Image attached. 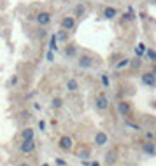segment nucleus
I'll return each instance as SVG.
<instances>
[{
  "label": "nucleus",
  "mask_w": 156,
  "mask_h": 166,
  "mask_svg": "<svg viewBox=\"0 0 156 166\" xmlns=\"http://www.w3.org/2000/svg\"><path fill=\"white\" fill-rule=\"evenodd\" d=\"M142 82L149 86V88H156V75L154 72H146V74H142Z\"/></svg>",
  "instance_id": "obj_1"
},
{
  "label": "nucleus",
  "mask_w": 156,
  "mask_h": 166,
  "mask_svg": "<svg viewBox=\"0 0 156 166\" xmlns=\"http://www.w3.org/2000/svg\"><path fill=\"white\" fill-rule=\"evenodd\" d=\"M35 150V142H34V138H28V140H23L21 144V152L23 154H30Z\"/></svg>",
  "instance_id": "obj_2"
},
{
  "label": "nucleus",
  "mask_w": 156,
  "mask_h": 166,
  "mask_svg": "<svg viewBox=\"0 0 156 166\" xmlns=\"http://www.w3.org/2000/svg\"><path fill=\"white\" fill-rule=\"evenodd\" d=\"M58 145H60L62 150H70L72 147H74V142H72L70 137H62L60 142H58Z\"/></svg>",
  "instance_id": "obj_3"
},
{
  "label": "nucleus",
  "mask_w": 156,
  "mask_h": 166,
  "mask_svg": "<svg viewBox=\"0 0 156 166\" xmlns=\"http://www.w3.org/2000/svg\"><path fill=\"white\" fill-rule=\"evenodd\" d=\"M74 26H76V18L67 16V18H63V19H62V28H65V30H69V32H70Z\"/></svg>",
  "instance_id": "obj_4"
},
{
  "label": "nucleus",
  "mask_w": 156,
  "mask_h": 166,
  "mask_svg": "<svg viewBox=\"0 0 156 166\" xmlns=\"http://www.w3.org/2000/svg\"><path fill=\"white\" fill-rule=\"evenodd\" d=\"M142 150L146 154H149V156H154L156 154V145L153 144V142H144L142 144Z\"/></svg>",
  "instance_id": "obj_5"
},
{
  "label": "nucleus",
  "mask_w": 156,
  "mask_h": 166,
  "mask_svg": "<svg viewBox=\"0 0 156 166\" xmlns=\"http://www.w3.org/2000/svg\"><path fill=\"white\" fill-rule=\"evenodd\" d=\"M95 105H97V109H98V110H105L107 107H109V100H107V98L104 96V95H100V96L97 98Z\"/></svg>",
  "instance_id": "obj_6"
},
{
  "label": "nucleus",
  "mask_w": 156,
  "mask_h": 166,
  "mask_svg": "<svg viewBox=\"0 0 156 166\" xmlns=\"http://www.w3.org/2000/svg\"><path fill=\"white\" fill-rule=\"evenodd\" d=\"M49 21H51L49 12H39V16H37V23H39L41 26H46Z\"/></svg>",
  "instance_id": "obj_7"
},
{
  "label": "nucleus",
  "mask_w": 156,
  "mask_h": 166,
  "mask_svg": "<svg viewBox=\"0 0 156 166\" xmlns=\"http://www.w3.org/2000/svg\"><path fill=\"white\" fill-rule=\"evenodd\" d=\"M95 144L97 145H100V147H104L107 144V135L104 131H98L97 135H95Z\"/></svg>",
  "instance_id": "obj_8"
},
{
  "label": "nucleus",
  "mask_w": 156,
  "mask_h": 166,
  "mask_svg": "<svg viewBox=\"0 0 156 166\" xmlns=\"http://www.w3.org/2000/svg\"><path fill=\"white\" fill-rule=\"evenodd\" d=\"M118 110H119L121 116H128V114H130V110H132V107H130V103H128V102H119V105H118Z\"/></svg>",
  "instance_id": "obj_9"
},
{
  "label": "nucleus",
  "mask_w": 156,
  "mask_h": 166,
  "mask_svg": "<svg viewBox=\"0 0 156 166\" xmlns=\"http://www.w3.org/2000/svg\"><path fill=\"white\" fill-rule=\"evenodd\" d=\"M91 65H93V60L90 56H81V58H79V67H81V68H90Z\"/></svg>",
  "instance_id": "obj_10"
},
{
  "label": "nucleus",
  "mask_w": 156,
  "mask_h": 166,
  "mask_svg": "<svg viewBox=\"0 0 156 166\" xmlns=\"http://www.w3.org/2000/svg\"><path fill=\"white\" fill-rule=\"evenodd\" d=\"M116 14H118V11H116V9H112V7H107L105 11H104V18H107V19H112V18H116Z\"/></svg>",
  "instance_id": "obj_11"
},
{
  "label": "nucleus",
  "mask_w": 156,
  "mask_h": 166,
  "mask_svg": "<svg viewBox=\"0 0 156 166\" xmlns=\"http://www.w3.org/2000/svg\"><path fill=\"white\" fill-rule=\"evenodd\" d=\"M77 88H79V84L76 79H69L67 81V89L69 91H77Z\"/></svg>",
  "instance_id": "obj_12"
},
{
  "label": "nucleus",
  "mask_w": 156,
  "mask_h": 166,
  "mask_svg": "<svg viewBox=\"0 0 156 166\" xmlns=\"http://www.w3.org/2000/svg\"><path fill=\"white\" fill-rule=\"evenodd\" d=\"M56 37H58V40H69V30H65V28H62L60 32L56 33Z\"/></svg>",
  "instance_id": "obj_13"
},
{
  "label": "nucleus",
  "mask_w": 156,
  "mask_h": 166,
  "mask_svg": "<svg viewBox=\"0 0 156 166\" xmlns=\"http://www.w3.org/2000/svg\"><path fill=\"white\" fill-rule=\"evenodd\" d=\"M56 42H58V37L56 35H51V40H49V51H56Z\"/></svg>",
  "instance_id": "obj_14"
},
{
  "label": "nucleus",
  "mask_w": 156,
  "mask_h": 166,
  "mask_svg": "<svg viewBox=\"0 0 156 166\" xmlns=\"http://www.w3.org/2000/svg\"><path fill=\"white\" fill-rule=\"evenodd\" d=\"M21 137H23V140H28V138H34V131L30 130V128H27V130H23V133H21Z\"/></svg>",
  "instance_id": "obj_15"
},
{
  "label": "nucleus",
  "mask_w": 156,
  "mask_h": 166,
  "mask_svg": "<svg viewBox=\"0 0 156 166\" xmlns=\"http://www.w3.org/2000/svg\"><path fill=\"white\" fill-rule=\"evenodd\" d=\"M76 53H77V51H76V47H74V46H69V47L65 49V54L69 56V58H74V56H76Z\"/></svg>",
  "instance_id": "obj_16"
},
{
  "label": "nucleus",
  "mask_w": 156,
  "mask_h": 166,
  "mask_svg": "<svg viewBox=\"0 0 156 166\" xmlns=\"http://www.w3.org/2000/svg\"><path fill=\"white\" fill-rule=\"evenodd\" d=\"M144 51H146V46H144V44H139V46L135 47V54H137L139 58H140V56L144 54Z\"/></svg>",
  "instance_id": "obj_17"
},
{
  "label": "nucleus",
  "mask_w": 156,
  "mask_h": 166,
  "mask_svg": "<svg viewBox=\"0 0 156 166\" xmlns=\"http://www.w3.org/2000/svg\"><path fill=\"white\" fill-rule=\"evenodd\" d=\"M62 105H63V102H62V98H55V100H53V107H55V109H60Z\"/></svg>",
  "instance_id": "obj_18"
},
{
  "label": "nucleus",
  "mask_w": 156,
  "mask_h": 166,
  "mask_svg": "<svg viewBox=\"0 0 156 166\" xmlns=\"http://www.w3.org/2000/svg\"><path fill=\"white\" fill-rule=\"evenodd\" d=\"M147 58L151 60V61H156V51L149 49V51H147Z\"/></svg>",
  "instance_id": "obj_19"
},
{
  "label": "nucleus",
  "mask_w": 156,
  "mask_h": 166,
  "mask_svg": "<svg viewBox=\"0 0 156 166\" xmlns=\"http://www.w3.org/2000/svg\"><path fill=\"white\" fill-rule=\"evenodd\" d=\"M84 12H86L84 5H77V7H76V14H77V16H83Z\"/></svg>",
  "instance_id": "obj_20"
},
{
  "label": "nucleus",
  "mask_w": 156,
  "mask_h": 166,
  "mask_svg": "<svg viewBox=\"0 0 156 166\" xmlns=\"http://www.w3.org/2000/svg\"><path fill=\"white\" fill-rule=\"evenodd\" d=\"M128 65H130V60H126V58H125L123 61L118 63V68H123V67H128Z\"/></svg>",
  "instance_id": "obj_21"
},
{
  "label": "nucleus",
  "mask_w": 156,
  "mask_h": 166,
  "mask_svg": "<svg viewBox=\"0 0 156 166\" xmlns=\"http://www.w3.org/2000/svg\"><path fill=\"white\" fill-rule=\"evenodd\" d=\"M114 157H116V154L109 152V154H107V163H114Z\"/></svg>",
  "instance_id": "obj_22"
},
{
  "label": "nucleus",
  "mask_w": 156,
  "mask_h": 166,
  "mask_svg": "<svg viewBox=\"0 0 156 166\" xmlns=\"http://www.w3.org/2000/svg\"><path fill=\"white\" fill-rule=\"evenodd\" d=\"M125 124H126V126H130L132 130H140V128H139V126H137V124H133V123H128V121H126V123H125Z\"/></svg>",
  "instance_id": "obj_23"
},
{
  "label": "nucleus",
  "mask_w": 156,
  "mask_h": 166,
  "mask_svg": "<svg viewBox=\"0 0 156 166\" xmlns=\"http://www.w3.org/2000/svg\"><path fill=\"white\" fill-rule=\"evenodd\" d=\"M102 82H104V86L107 88V86H109V77H107V75H102Z\"/></svg>",
  "instance_id": "obj_24"
},
{
  "label": "nucleus",
  "mask_w": 156,
  "mask_h": 166,
  "mask_svg": "<svg viewBox=\"0 0 156 166\" xmlns=\"http://www.w3.org/2000/svg\"><path fill=\"white\" fill-rule=\"evenodd\" d=\"M140 58H139V60H135V61H132V65H133V67H135V68H137V67H140Z\"/></svg>",
  "instance_id": "obj_25"
},
{
  "label": "nucleus",
  "mask_w": 156,
  "mask_h": 166,
  "mask_svg": "<svg viewBox=\"0 0 156 166\" xmlns=\"http://www.w3.org/2000/svg\"><path fill=\"white\" fill-rule=\"evenodd\" d=\"M88 156H90V152H88V150H84V152H81V159H86Z\"/></svg>",
  "instance_id": "obj_26"
},
{
  "label": "nucleus",
  "mask_w": 156,
  "mask_h": 166,
  "mask_svg": "<svg viewBox=\"0 0 156 166\" xmlns=\"http://www.w3.org/2000/svg\"><path fill=\"white\" fill-rule=\"evenodd\" d=\"M46 128V123L44 121H39V130H44Z\"/></svg>",
  "instance_id": "obj_27"
},
{
  "label": "nucleus",
  "mask_w": 156,
  "mask_h": 166,
  "mask_svg": "<svg viewBox=\"0 0 156 166\" xmlns=\"http://www.w3.org/2000/svg\"><path fill=\"white\" fill-rule=\"evenodd\" d=\"M48 60H49V61H53V51H49V53H48Z\"/></svg>",
  "instance_id": "obj_28"
},
{
  "label": "nucleus",
  "mask_w": 156,
  "mask_h": 166,
  "mask_svg": "<svg viewBox=\"0 0 156 166\" xmlns=\"http://www.w3.org/2000/svg\"><path fill=\"white\" fill-rule=\"evenodd\" d=\"M46 35V30H39V37H44Z\"/></svg>",
  "instance_id": "obj_29"
},
{
  "label": "nucleus",
  "mask_w": 156,
  "mask_h": 166,
  "mask_svg": "<svg viewBox=\"0 0 156 166\" xmlns=\"http://www.w3.org/2000/svg\"><path fill=\"white\" fill-rule=\"evenodd\" d=\"M56 164H62V166H63L65 161H63V159H56Z\"/></svg>",
  "instance_id": "obj_30"
},
{
  "label": "nucleus",
  "mask_w": 156,
  "mask_h": 166,
  "mask_svg": "<svg viewBox=\"0 0 156 166\" xmlns=\"http://www.w3.org/2000/svg\"><path fill=\"white\" fill-rule=\"evenodd\" d=\"M153 72H154V75H156V65H154V68H153Z\"/></svg>",
  "instance_id": "obj_31"
},
{
  "label": "nucleus",
  "mask_w": 156,
  "mask_h": 166,
  "mask_svg": "<svg viewBox=\"0 0 156 166\" xmlns=\"http://www.w3.org/2000/svg\"><path fill=\"white\" fill-rule=\"evenodd\" d=\"M151 4H154V5H156V0H151Z\"/></svg>",
  "instance_id": "obj_32"
}]
</instances>
